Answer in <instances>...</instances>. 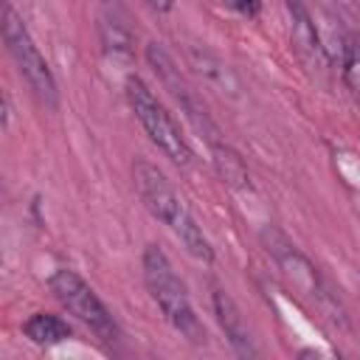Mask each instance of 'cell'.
Returning <instances> with one entry per match:
<instances>
[{
  "label": "cell",
  "mask_w": 360,
  "mask_h": 360,
  "mask_svg": "<svg viewBox=\"0 0 360 360\" xmlns=\"http://www.w3.org/2000/svg\"><path fill=\"white\" fill-rule=\"evenodd\" d=\"M132 177H135V188L146 205V211L160 219L180 242L183 248L197 259L211 264L214 262V248L208 242V236L202 233V228L194 222L191 211L186 208V202L180 200V194L174 191V186L169 183V177L146 158H138L132 166Z\"/></svg>",
  "instance_id": "1"
},
{
  "label": "cell",
  "mask_w": 360,
  "mask_h": 360,
  "mask_svg": "<svg viewBox=\"0 0 360 360\" xmlns=\"http://www.w3.org/2000/svg\"><path fill=\"white\" fill-rule=\"evenodd\" d=\"M143 281H146V290H149L152 301L160 307L163 318L186 340L202 346L205 343V326L200 323V318L191 307L186 284L180 281L169 256L158 245H146V250H143Z\"/></svg>",
  "instance_id": "2"
},
{
  "label": "cell",
  "mask_w": 360,
  "mask_h": 360,
  "mask_svg": "<svg viewBox=\"0 0 360 360\" xmlns=\"http://www.w3.org/2000/svg\"><path fill=\"white\" fill-rule=\"evenodd\" d=\"M127 101L135 112V118L141 121L143 132L149 135V141L180 169L191 166V146L183 135V129L177 127V121L172 118V112L158 101V96L146 87L143 79L129 76L127 79Z\"/></svg>",
  "instance_id": "3"
},
{
  "label": "cell",
  "mask_w": 360,
  "mask_h": 360,
  "mask_svg": "<svg viewBox=\"0 0 360 360\" xmlns=\"http://www.w3.org/2000/svg\"><path fill=\"white\" fill-rule=\"evenodd\" d=\"M3 42L14 59V65L20 68L22 79L28 82V87L34 90V96L45 104V107H56L59 101V90H56V79L51 65L45 62L42 51L37 48L34 37L28 34L25 22L17 17V11L6 3L3 6Z\"/></svg>",
  "instance_id": "4"
},
{
  "label": "cell",
  "mask_w": 360,
  "mask_h": 360,
  "mask_svg": "<svg viewBox=\"0 0 360 360\" xmlns=\"http://www.w3.org/2000/svg\"><path fill=\"white\" fill-rule=\"evenodd\" d=\"M51 292L56 295V301L70 312L76 315L96 338H101L104 343L115 340L118 338V326L110 315V309L104 307V301L96 295V290L73 270L62 267L51 276Z\"/></svg>",
  "instance_id": "5"
},
{
  "label": "cell",
  "mask_w": 360,
  "mask_h": 360,
  "mask_svg": "<svg viewBox=\"0 0 360 360\" xmlns=\"http://www.w3.org/2000/svg\"><path fill=\"white\" fill-rule=\"evenodd\" d=\"M211 304H214V315H217V321H219V326H222V332H225L228 343L233 346V352H236V354H242V357L256 354V349H253V338H250V329H248V323H245V318H242L239 307L233 304V298H231L225 290L214 287Z\"/></svg>",
  "instance_id": "6"
},
{
  "label": "cell",
  "mask_w": 360,
  "mask_h": 360,
  "mask_svg": "<svg viewBox=\"0 0 360 360\" xmlns=\"http://www.w3.org/2000/svg\"><path fill=\"white\" fill-rule=\"evenodd\" d=\"M98 31L101 45L110 56H129L132 53V28L127 20V11L118 0H104L98 11Z\"/></svg>",
  "instance_id": "7"
},
{
  "label": "cell",
  "mask_w": 360,
  "mask_h": 360,
  "mask_svg": "<svg viewBox=\"0 0 360 360\" xmlns=\"http://www.w3.org/2000/svg\"><path fill=\"white\" fill-rule=\"evenodd\" d=\"M146 59H149L152 70L158 73V79L163 82V87L174 96V101H177L180 107H183V104H188V101L194 98V93L188 90L186 79L180 76V68H174L172 56H169L158 42H149V48H146Z\"/></svg>",
  "instance_id": "8"
},
{
  "label": "cell",
  "mask_w": 360,
  "mask_h": 360,
  "mask_svg": "<svg viewBox=\"0 0 360 360\" xmlns=\"http://www.w3.org/2000/svg\"><path fill=\"white\" fill-rule=\"evenodd\" d=\"M22 335L37 343V346H56L65 343L68 338H73V329L68 321H62L59 315L51 312H34L25 323H22Z\"/></svg>",
  "instance_id": "9"
},
{
  "label": "cell",
  "mask_w": 360,
  "mask_h": 360,
  "mask_svg": "<svg viewBox=\"0 0 360 360\" xmlns=\"http://www.w3.org/2000/svg\"><path fill=\"white\" fill-rule=\"evenodd\" d=\"M211 155H214V169H217V174H219L228 186L242 188V191L250 188L248 166H245V160H242L231 146H225L222 141H219V143H211Z\"/></svg>",
  "instance_id": "10"
},
{
  "label": "cell",
  "mask_w": 360,
  "mask_h": 360,
  "mask_svg": "<svg viewBox=\"0 0 360 360\" xmlns=\"http://www.w3.org/2000/svg\"><path fill=\"white\" fill-rule=\"evenodd\" d=\"M343 84L349 87L352 98L360 104V45L354 39L343 45Z\"/></svg>",
  "instance_id": "11"
},
{
  "label": "cell",
  "mask_w": 360,
  "mask_h": 360,
  "mask_svg": "<svg viewBox=\"0 0 360 360\" xmlns=\"http://www.w3.org/2000/svg\"><path fill=\"white\" fill-rule=\"evenodd\" d=\"M233 11H239V14H245V17H256L259 11H262V0H225Z\"/></svg>",
  "instance_id": "12"
},
{
  "label": "cell",
  "mask_w": 360,
  "mask_h": 360,
  "mask_svg": "<svg viewBox=\"0 0 360 360\" xmlns=\"http://www.w3.org/2000/svg\"><path fill=\"white\" fill-rule=\"evenodd\" d=\"M8 121H11V101L8 93H3V129H8Z\"/></svg>",
  "instance_id": "13"
},
{
  "label": "cell",
  "mask_w": 360,
  "mask_h": 360,
  "mask_svg": "<svg viewBox=\"0 0 360 360\" xmlns=\"http://www.w3.org/2000/svg\"><path fill=\"white\" fill-rule=\"evenodd\" d=\"M143 3H146L149 8H155V11H169L174 0H143Z\"/></svg>",
  "instance_id": "14"
}]
</instances>
